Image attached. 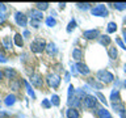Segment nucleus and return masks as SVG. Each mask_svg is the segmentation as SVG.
Returning <instances> with one entry per match:
<instances>
[{
    "label": "nucleus",
    "mask_w": 126,
    "mask_h": 118,
    "mask_svg": "<svg viewBox=\"0 0 126 118\" xmlns=\"http://www.w3.org/2000/svg\"><path fill=\"white\" fill-rule=\"evenodd\" d=\"M45 22H46V25H47V26H50V28H53V26L57 25V21H55V18H54V17H51V16L46 18V21H45Z\"/></svg>",
    "instance_id": "nucleus-29"
},
{
    "label": "nucleus",
    "mask_w": 126,
    "mask_h": 118,
    "mask_svg": "<svg viewBox=\"0 0 126 118\" xmlns=\"http://www.w3.org/2000/svg\"><path fill=\"white\" fill-rule=\"evenodd\" d=\"M81 104L85 109H93V108H96V105H97V97L92 96V94H85V97L83 98Z\"/></svg>",
    "instance_id": "nucleus-4"
},
{
    "label": "nucleus",
    "mask_w": 126,
    "mask_h": 118,
    "mask_svg": "<svg viewBox=\"0 0 126 118\" xmlns=\"http://www.w3.org/2000/svg\"><path fill=\"white\" fill-rule=\"evenodd\" d=\"M46 46H47L46 41L39 37V38H35L34 41L30 43V50L35 54H39V53H42L43 50H46Z\"/></svg>",
    "instance_id": "nucleus-1"
},
{
    "label": "nucleus",
    "mask_w": 126,
    "mask_h": 118,
    "mask_svg": "<svg viewBox=\"0 0 126 118\" xmlns=\"http://www.w3.org/2000/svg\"><path fill=\"white\" fill-rule=\"evenodd\" d=\"M83 37L87 38V39H94V38H98V37H100V31H98V29L85 30L84 33H83Z\"/></svg>",
    "instance_id": "nucleus-8"
},
{
    "label": "nucleus",
    "mask_w": 126,
    "mask_h": 118,
    "mask_svg": "<svg viewBox=\"0 0 126 118\" xmlns=\"http://www.w3.org/2000/svg\"><path fill=\"white\" fill-rule=\"evenodd\" d=\"M42 108H45V109H50V108H51V101H50V100H47V98L42 100Z\"/></svg>",
    "instance_id": "nucleus-35"
},
{
    "label": "nucleus",
    "mask_w": 126,
    "mask_h": 118,
    "mask_svg": "<svg viewBox=\"0 0 126 118\" xmlns=\"http://www.w3.org/2000/svg\"><path fill=\"white\" fill-rule=\"evenodd\" d=\"M75 28H76V21H75V20L72 18V20L70 21V24L67 25V33H71V31H72Z\"/></svg>",
    "instance_id": "nucleus-30"
},
{
    "label": "nucleus",
    "mask_w": 126,
    "mask_h": 118,
    "mask_svg": "<svg viewBox=\"0 0 126 118\" xmlns=\"http://www.w3.org/2000/svg\"><path fill=\"white\" fill-rule=\"evenodd\" d=\"M112 5L116 8L117 11H124V9H126V3H114V4H112Z\"/></svg>",
    "instance_id": "nucleus-31"
},
{
    "label": "nucleus",
    "mask_w": 126,
    "mask_h": 118,
    "mask_svg": "<svg viewBox=\"0 0 126 118\" xmlns=\"http://www.w3.org/2000/svg\"><path fill=\"white\" fill-rule=\"evenodd\" d=\"M75 67H76V70H78V72H79V74H81V75H88V74H89V68H88V66L84 64V63L78 62Z\"/></svg>",
    "instance_id": "nucleus-10"
},
{
    "label": "nucleus",
    "mask_w": 126,
    "mask_h": 118,
    "mask_svg": "<svg viewBox=\"0 0 126 118\" xmlns=\"http://www.w3.org/2000/svg\"><path fill=\"white\" fill-rule=\"evenodd\" d=\"M76 7L79 8V9H84V11H87V9H89V8H91V4H89V3H84V4H83V3H78Z\"/></svg>",
    "instance_id": "nucleus-33"
},
{
    "label": "nucleus",
    "mask_w": 126,
    "mask_h": 118,
    "mask_svg": "<svg viewBox=\"0 0 126 118\" xmlns=\"http://www.w3.org/2000/svg\"><path fill=\"white\" fill-rule=\"evenodd\" d=\"M97 118H112V116L105 108H100L97 110Z\"/></svg>",
    "instance_id": "nucleus-17"
},
{
    "label": "nucleus",
    "mask_w": 126,
    "mask_h": 118,
    "mask_svg": "<svg viewBox=\"0 0 126 118\" xmlns=\"http://www.w3.org/2000/svg\"><path fill=\"white\" fill-rule=\"evenodd\" d=\"M96 97H97L98 100H100V101L102 102V104H105V106L108 105V101H106V98H105V96H104V94H102L101 92H96Z\"/></svg>",
    "instance_id": "nucleus-32"
},
{
    "label": "nucleus",
    "mask_w": 126,
    "mask_h": 118,
    "mask_svg": "<svg viewBox=\"0 0 126 118\" xmlns=\"http://www.w3.org/2000/svg\"><path fill=\"white\" fill-rule=\"evenodd\" d=\"M122 35H124V39H125V42H126V28L122 29Z\"/></svg>",
    "instance_id": "nucleus-43"
},
{
    "label": "nucleus",
    "mask_w": 126,
    "mask_h": 118,
    "mask_svg": "<svg viewBox=\"0 0 126 118\" xmlns=\"http://www.w3.org/2000/svg\"><path fill=\"white\" fill-rule=\"evenodd\" d=\"M121 117H122V118H126V110H125L124 114H121Z\"/></svg>",
    "instance_id": "nucleus-47"
},
{
    "label": "nucleus",
    "mask_w": 126,
    "mask_h": 118,
    "mask_svg": "<svg viewBox=\"0 0 126 118\" xmlns=\"http://www.w3.org/2000/svg\"><path fill=\"white\" fill-rule=\"evenodd\" d=\"M108 54H109V58H110V59H116V58H117V55H118L117 47H116V46H112V47H109V50H108Z\"/></svg>",
    "instance_id": "nucleus-23"
},
{
    "label": "nucleus",
    "mask_w": 126,
    "mask_h": 118,
    "mask_svg": "<svg viewBox=\"0 0 126 118\" xmlns=\"http://www.w3.org/2000/svg\"><path fill=\"white\" fill-rule=\"evenodd\" d=\"M117 30V24L116 22H109L108 24V26H106V31H108V33H114V31Z\"/></svg>",
    "instance_id": "nucleus-25"
},
{
    "label": "nucleus",
    "mask_w": 126,
    "mask_h": 118,
    "mask_svg": "<svg viewBox=\"0 0 126 118\" xmlns=\"http://www.w3.org/2000/svg\"><path fill=\"white\" fill-rule=\"evenodd\" d=\"M21 83H24V80H21V79H13V80H11L9 81V87H11V89L12 90H20V88H21Z\"/></svg>",
    "instance_id": "nucleus-11"
},
{
    "label": "nucleus",
    "mask_w": 126,
    "mask_h": 118,
    "mask_svg": "<svg viewBox=\"0 0 126 118\" xmlns=\"http://www.w3.org/2000/svg\"><path fill=\"white\" fill-rule=\"evenodd\" d=\"M13 38H15L16 46H18V47H22V46H24V39H22V35L20 34V33H16Z\"/></svg>",
    "instance_id": "nucleus-19"
},
{
    "label": "nucleus",
    "mask_w": 126,
    "mask_h": 118,
    "mask_svg": "<svg viewBox=\"0 0 126 118\" xmlns=\"http://www.w3.org/2000/svg\"><path fill=\"white\" fill-rule=\"evenodd\" d=\"M3 117H8V113H5L1 108H0V118H3Z\"/></svg>",
    "instance_id": "nucleus-40"
},
{
    "label": "nucleus",
    "mask_w": 126,
    "mask_h": 118,
    "mask_svg": "<svg viewBox=\"0 0 126 118\" xmlns=\"http://www.w3.org/2000/svg\"><path fill=\"white\" fill-rule=\"evenodd\" d=\"M4 77V72H3V71L1 70H0V80H1V79Z\"/></svg>",
    "instance_id": "nucleus-45"
},
{
    "label": "nucleus",
    "mask_w": 126,
    "mask_h": 118,
    "mask_svg": "<svg viewBox=\"0 0 126 118\" xmlns=\"http://www.w3.org/2000/svg\"><path fill=\"white\" fill-rule=\"evenodd\" d=\"M59 7H61V8H62V9H63V8H64V7H66V4H64V3H63V4L61 3V4H59Z\"/></svg>",
    "instance_id": "nucleus-46"
},
{
    "label": "nucleus",
    "mask_w": 126,
    "mask_h": 118,
    "mask_svg": "<svg viewBox=\"0 0 126 118\" xmlns=\"http://www.w3.org/2000/svg\"><path fill=\"white\" fill-rule=\"evenodd\" d=\"M88 83L91 84V87H93V88H96V89H102V87H104V84H100V83H97L96 80H93V77H89Z\"/></svg>",
    "instance_id": "nucleus-24"
},
{
    "label": "nucleus",
    "mask_w": 126,
    "mask_h": 118,
    "mask_svg": "<svg viewBox=\"0 0 126 118\" xmlns=\"http://www.w3.org/2000/svg\"><path fill=\"white\" fill-rule=\"evenodd\" d=\"M98 39H100V43L102 46H108L109 43H110V41H112V39H110V37L108 34H104V35H100V37H98Z\"/></svg>",
    "instance_id": "nucleus-18"
},
{
    "label": "nucleus",
    "mask_w": 126,
    "mask_h": 118,
    "mask_svg": "<svg viewBox=\"0 0 126 118\" xmlns=\"http://www.w3.org/2000/svg\"><path fill=\"white\" fill-rule=\"evenodd\" d=\"M46 53L49 54L50 57H51V55H55V54L58 53V49H57V46H55L53 42L47 43V46H46Z\"/></svg>",
    "instance_id": "nucleus-16"
},
{
    "label": "nucleus",
    "mask_w": 126,
    "mask_h": 118,
    "mask_svg": "<svg viewBox=\"0 0 126 118\" xmlns=\"http://www.w3.org/2000/svg\"><path fill=\"white\" fill-rule=\"evenodd\" d=\"M50 101H51V104H53L54 106H59V104H61L58 94H53V96H51V98H50Z\"/></svg>",
    "instance_id": "nucleus-28"
},
{
    "label": "nucleus",
    "mask_w": 126,
    "mask_h": 118,
    "mask_svg": "<svg viewBox=\"0 0 126 118\" xmlns=\"http://www.w3.org/2000/svg\"><path fill=\"white\" fill-rule=\"evenodd\" d=\"M61 76L57 74H50V75H47V77H46V81H47V84H49V87H51V88H58L59 84H61Z\"/></svg>",
    "instance_id": "nucleus-5"
},
{
    "label": "nucleus",
    "mask_w": 126,
    "mask_h": 118,
    "mask_svg": "<svg viewBox=\"0 0 126 118\" xmlns=\"http://www.w3.org/2000/svg\"><path fill=\"white\" fill-rule=\"evenodd\" d=\"M96 77H97V80L101 81V84H110V83L114 80L113 74L109 72V71H106V70H100V71H97Z\"/></svg>",
    "instance_id": "nucleus-2"
},
{
    "label": "nucleus",
    "mask_w": 126,
    "mask_h": 118,
    "mask_svg": "<svg viewBox=\"0 0 126 118\" xmlns=\"http://www.w3.org/2000/svg\"><path fill=\"white\" fill-rule=\"evenodd\" d=\"M4 102H5L7 106H12L16 102V96L15 94H8V96L5 97V100H4Z\"/></svg>",
    "instance_id": "nucleus-20"
},
{
    "label": "nucleus",
    "mask_w": 126,
    "mask_h": 118,
    "mask_svg": "<svg viewBox=\"0 0 126 118\" xmlns=\"http://www.w3.org/2000/svg\"><path fill=\"white\" fill-rule=\"evenodd\" d=\"M112 108L114 112H117V113H120V114H124L125 113V104L124 102H116V104H112Z\"/></svg>",
    "instance_id": "nucleus-15"
},
{
    "label": "nucleus",
    "mask_w": 126,
    "mask_h": 118,
    "mask_svg": "<svg viewBox=\"0 0 126 118\" xmlns=\"http://www.w3.org/2000/svg\"><path fill=\"white\" fill-rule=\"evenodd\" d=\"M116 43H117V45L120 46V47H122V49H126V45H125L124 42H122L121 38H116Z\"/></svg>",
    "instance_id": "nucleus-36"
},
{
    "label": "nucleus",
    "mask_w": 126,
    "mask_h": 118,
    "mask_svg": "<svg viewBox=\"0 0 126 118\" xmlns=\"http://www.w3.org/2000/svg\"><path fill=\"white\" fill-rule=\"evenodd\" d=\"M124 70H125V72H126V64L124 66Z\"/></svg>",
    "instance_id": "nucleus-48"
},
{
    "label": "nucleus",
    "mask_w": 126,
    "mask_h": 118,
    "mask_svg": "<svg viewBox=\"0 0 126 118\" xmlns=\"http://www.w3.org/2000/svg\"><path fill=\"white\" fill-rule=\"evenodd\" d=\"M29 35H30V31H29V30H25V31H24V37H25V38H28Z\"/></svg>",
    "instance_id": "nucleus-42"
},
{
    "label": "nucleus",
    "mask_w": 126,
    "mask_h": 118,
    "mask_svg": "<svg viewBox=\"0 0 126 118\" xmlns=\"http://www.w3.org/2000/svg\"><path fill=\"white\" fill-rule=\"evenodd\" d=\"M30 24L33 25V28H35V29H37V28H39V22L35 21V20H30Z\"/></svg>",
    "instance_id": "nucleus-37"
},
{
    "label": "nucleus",
    "mask_w": 126,
    "mask_h": 118,
    "mask_svg": "<svg viewBox=\"0 0 126 118\" xmlns=\"http://www.w3.org/2000/svg\"><path fill=\"white\" fill-rule=\"evenodd\" d=\"M66 116H67V118H79V110L76 109V108H68L67 109V112H66Z\"/></svg>",
    "instance_id": "nucleus-14"
},
{
    "label": "nucleus",
    "mask_w": 126,
    "mask_h": 118,
    "mask_svg": "<svg viewBox=\"0 0 126 118\" xmlns=\"http://www.w3.org/2000/svg\"><path fill=\"white\" fill-rule=\"evenodd\" d=\"M5 11H7V7H5V4H0V13H4Z\"/></svg>",
    "instance_id": "nucleus-39"
},
{
    "label": "nucleus",
    "mask_w": 126,
    "mask_h": 118,
    "mask_svg": "<svg viewBox=\"0 0 126 118\" xmlns=\"http://www.w3.org/2000/svg\"><path fill=\"white\" fill-rule=\"evenodd\" d=\"M29 15H30V18H32V20H35V21H38V22H41L42 20H43L42 12L38 11V9H32Z\"/></svg>",
    "instance_id": "nucleus-9"
},
{
    "label": "nucleus",
    "mask_w": 126,
    "mask_h": 118,
    "mask_svg": "<svg viewBox=\"0 0 126 118\" xmlns=\"http://www.w3.org/2000/svg\"><path fill=\"white\" fill-rule=\"evenodd\" d=\"M64 80H66V81H68V80H70V74H68V72H66V76H64Z\"/></svg>",
    "instance_id": "nucleus-44"
},
{
    "label": "nucleus",
    "mask_w": 126,
    "mask_h": 118,
    "mask_svg": "<svg viewBox=\"0 0 126 118\" xmlns=\"http://www.w3.org/2000/svg\"><path fill=\"white\" fill-rule=\"evenodd\" d=\"M110 100H112V104H116V102H121V94H120V89L114 88L110 93Z\"/></svg>",
    "instance_id": "nucleus-12"
},
{
    "label": "nucleus",
    "mask_w": 126,
    "mask_h": 118,
    "mask_svg": "<svg viewBox=\"0 0 126 118\" xmlns=\"http://www.w3.org/2000/svg\"><path fill=\"white\" fill-rule=\"evenodd\" d=\"M124 85H125V87H126V80H125V81H124Z\"/></svg>",
    "instance_id": "nucleus-49"
},
{
    "label": "nucleus",
    "mask_w": 126,
    "mask_h": 118,
    "mask_svg": "<svg viewBox=\"0 0 126 118\" xmlns=\"http://www.w3.org/2000/svg\"><path fill=\"white\" fill-rule=\"evenodd\" d=\"M4 76L9 80H13V79L17 77V71L13 70V68H5L4 70Z\"/></svg>",
    "instance_id": "nucleus-13"
},
{
    "label": "nucleus",
    "mask_w": 126,
    "mask_h": 118,
    "mask_svg": "<svg viewBox=\"0 0 126 118\" xmlns=\"http://www.w3.org/2000/svg\"><path fill=\"white\" fill-rule=\"evenodd\" d=\"M72 58L75 59V60H80V59L83 58V51L80 50V49H74V51H72Z\"/></svg>",
    "instance_id": "nucleus-21"
},
{
    "label": "nucleus",
    "mask_w": 126,
    "mask_h": 118,
    "mask_svg": "<svg viewBox=\"0 0 126 118\" xmlns=\"http://www.w3.org/2000/svg\"><path fill=\"white\" fill-rule=\"evenodd\" d=\"M24 84H25V87H26V90H28V93H29V96H32V98H35L34 90L32 89V87H30V84H29V81L24 80Z\"/></svg>",
    "instance_id": "nucleus-26"
},
{
    "label": "nucleus",
    "mask_w": 126,
    "mask_h": 118,
    "mask_svg": "<svg viewBox=\"0 0 126 118\" xmlns=\"http://www.w3.org/2000/svg\"><path fill=\"white\" fill-rule=\"evenodd\" d=\"M0 62H3V63H5V62H7V58L4 57L3 54H0Z\"/></svg>",
    "instance_id": "nucleus-41"
},
{
    "label": "nucleus",
    "mask_w": 126,
    "mask_h": 118,
    "mask_svg": "<svg viewBox=\"0 0 126 118\" xmlns=\"http://www.w3.org/2000/svg\"><path fill=\"white\" fill-rule=\"evenodd\" d=\"M35 8H37L38 11H46L47 8H49V3H35Z\"/></svg>",
    "instance_id": "nucleus-27"
},
{
    "label": "nucleus",
    "mask_w": 126,
    "mask_h": 118,
    "mask_svg": "<svg viewBox=\"0 0 126 118\" xmlns=\"http://www.w3.org/2000/svg\"><path fill=\"white\" fill-rule=\"evenodd\" d=\"M91 13L97 17H106V16H109V11L104 4H97L91 9Z\"/></svg>",
    "instance_id": "nucleus-3"
},
{
    "label": "nucleus",
    "mask_w": 126,
    "mask_h": 118,
    "mask_svg": "<svg viewBox=\"0 0 126 118\" xmlns=\"http://www.w3.org/2000/svg\"><path fill=\"white\" fill-rule=\"evenodd\" d=\"M3 46L5 47V50H12V41L9 37H3Z\"/></svg>",
    "instance_id": "nucleus-22"
},
{
    "label": "nucleus",
    "mask_w": 126,
    "mask_h": 118,
    "mask_svg": "<svg viewBox=\"0 0 126 118\" xmlns=\"http://www.w3.org/2000/svg\"><path fill=\"white\" fill-rule=\"evenodd\" d=\"M72 96H75V88L74 85H70L68 87V102L72 100Z\"/></svg>",
    "instance_id": "nucleus-34"
},
{
    "label": "nucleus",
    "mask_w": 126,
    "mask_h": 118,
    "mask_svg": "<svg viewBox=\"0 0 126 118\" xmlns=\"http://www.w3.org/2000/svg\"><path fill=\"white\" fill-rule=\"evenodd\" d=\"M30 83H32V85L35 87V88H42L43 87V79H42L41 75H37V74H34L30 76Z\"/></svg>",
    "instance_id": "nucleus-6"
},
{
    "label": "nucleus",
    "mask_w": 126,
    "mask_h": 118,
    "mask_svg": "<svg viewBox=\"0 0 126 118\" xmlns=\"http://www.w3.org/2000/svg\"><path fill=\"white\" fill-rule=\"evenodd\" d=\"M5 20H7V16L4 15V13H0V25H1V24L5 21Z\"/></svg>",
    "instance_id": "nucleus-38"
},
{
    "label": "nucleus",
    "mask_w": 126,
    "mask_h": 118,
    "mask_svg": "<svg viewBox=\"0 0 126 118\" xmlns=\"http://www.w3.org/2000/svg\"><path fill=\"white\" fill-rule=\"evenodd\" d=\"M15 20L17 22V25H20V26H26V24H28V17L24 13H21V12H16Z\"/></svg>",
    "instance_id": "nucleus-7"
}]
</instances>
